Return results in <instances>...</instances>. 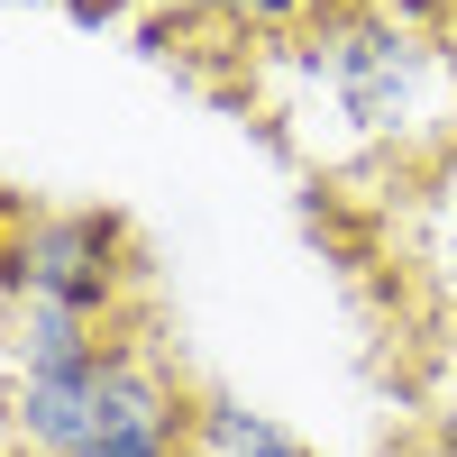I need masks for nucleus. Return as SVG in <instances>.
Returning <instances> with one entry per match:
<instances>
[{"mask_svg":"<svg viewBox=\"0 0 457 457\" xmlns=\"http://www.w3.org/2000/svg\"><path fill=\"white\" fill-rule=\"evenodd\" d=\"M247 92L329 183H403L457 146V46L403 0H366L284 46H256Z\"/></svg>","mask_w":457,"mask_h":457,"instance_id":"1","label":"nucleus"},{"mask_svg":"<svg viewBox=\"0 0 457 457\" xmlns=\"http://www.w3.org/2000/svg\"><path fill=\"white\" fill-rule=\"evenodd\" d=\"M0 421L28 457H193V394L146 338L83 312H10Z\"/></svg>","mask_w":457,"mask_h":457,"instance_id":"2","label":"nucleus"},{"mask_svg":"<svg viewBox=\"0 0 457 457\" xmlns=\"http://www.w3.org/2000/svg\"><path fill=\"white\" fill-rule=\"evenodd\" d=\"M137 284V247L110 211H28L0 238V302L10 312H83L120 329V293Z\"/></svg>","mask_w":457,"mask_h":457,"instance_id":"3","label":"nucleus"},{"mask_svg":"<svg viewBox=\"0 0 457 457\" xmlns=\"http://www.w3.org/2000/svg\"><path fill=\"white\" fill-rule=\"evenodd\" d=\"M403 183H411V202H403V247H411V265L430 275V293L457 302V146H448L439 165L403 174Z\"/></svg>","mask_w":457,"mask_h":457,"instance_id":"4","label":"nucleus"},{"mask_svg":"<svg viewBox=\"0 0 457 457\" xmlns=\"http://www.w3.org/2000/svg\"><path fill=\"white\" fill-rule=\"evenodd\" d=\"M193 457H312V439H293L275 411H256L238 394H202L193 403Z\"/></svg>","mask_w":457,"mask_h":457,"instance_id":"5","label":"nucleus"},{"mask_svg":"<svg viewBox=\"0 0 457 457\" xmlns=\"http://www.w3.org/2000/svg\"><path fill=\"white\" fill-rule=\"evenodd\" d=\"M202 10L228 28V37H256V46H284V37L320 28L338 10H366V0H202Z\"/></svg>","mask_w":457,"mask_h":457,"instance_id":"6","label":"nucleus"},{"mask_svg":"<svg viewBox=\"0 0 457 457\" xmlns=\"http://www.w3.org/2000/svg\"><path fill=\"white\" fill-rule=\"evenodd\" d=\"M64 10H73V19H120L129 0H64Z\"/></svg>","mask_w":457,"mask_h":457,"instance_id":"7","label":"nucleus"},{"mask_svg":"<svg viewBox=\"0 0 457 457\" xmlns=\"http://www.w3.org/2000/svg\"><path fill=\"white\" fill-rule=\"evenodd\" d=\"M439 448H448V457H457V403H448V411H439Z\"/></svg>","mask_w":457,"mask_h":457,"instance_id":"8","label":"nucleus"},{"mask_svg":"<svg viewBox=\"0 0 457 457\" xmlns=\"http://www.w3.org/2000/svg\"><path fill=\"white\" fill-rule=\"evenodd\" d=\"M0 338H10V302H0Z\"/></svg>","mask_w":457,"mask_h":457,"instance_id":"9","label":"nucleus"}]
</instances>
